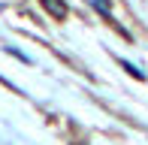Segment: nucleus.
Here are the masks:
<instances>
[{
	"mask_svg": "<svg viewBox=\"0 0 148 145\" xmlns=\"http://www.w3.org/2000/svg\"><path fill=\"white\" fill-rule=\"evenodd\" d=\"M121 67H124L127 72H130V76H136V79H142V72H139L136 67H133V64H130V61H121Z\"/></svg>",
	"mask_w": 148,
	"mask_h": 145,
	"instance_id": "f03ea898",
	"label": "nucleus"
},
{
	"mask_svg": "<svg viewBox=\"0 0 148 145\" xmlns=\"http://www.w3.org/2000/svg\"><path fill=\"white\" fill-rule=\"evenodd\" d=\"M39 3L45 6V12H49L51 18H58V21L66 18V3H64V0H39Z\"/></svg>",
	"mask_w": 148,
	"mask_h": 145,
	"instance_id": "f257e3e1",
	"label": "nucleus"
},
{
	"mask_svg": "<svg viewBox=\"0 0 148 145\" xmlns=\"http://www.w3.org/2000/svg\"><path fill=\"white\" fill-rule=\"evenodd\" d=\"M94 6H97L103 15H109V3H106V0H94Z\"/></svg>",
	"mask_w": 148,
	"mask_h": 145,
	"instance_id": "7ed1b4c3",
	"label": "nucleus"
}]
</instances>
